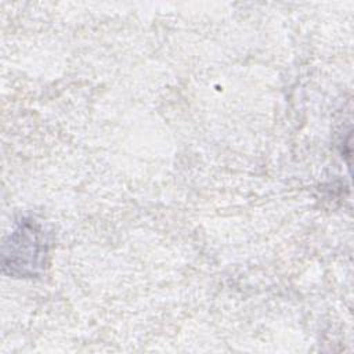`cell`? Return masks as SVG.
Here are the masks:
<instances>
[{"label": "cell", "instance_id": "obj_1", "mask_svg": "<svg viewBox=\"0 0 354 354\" xmlns=\"http://www.w3.org/2000/svg\"><path fill=\"white\" fill-rule=\"evenodd\" d=\"M47 254L43 230L32 220H24L4 245L3 268L10 275L33 277L39 274Z\"/></svg>", "mask_w": 354, "mask_h": 354}]
</instances>
